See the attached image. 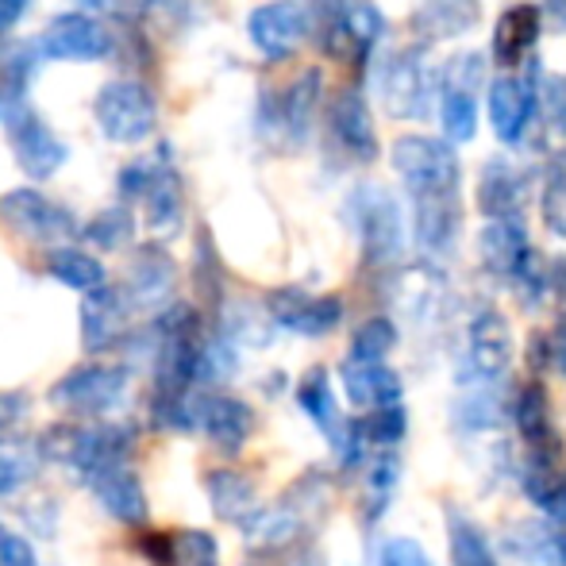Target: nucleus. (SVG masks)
I'll use <instances>...</instances> for the list:
<instances>
[{"label": "nucleus", "instance_id": "obj_1", "mask_svg": "<svg viewBox=\"0 0 566 566\" xmlns=\"http://www.w3.org/2000/svg\"><path fill=\"white\" fill-rule=\"evenodd\" d=\"M412 201V239L424 254H451L462 235V166L448 139L401 135L389 150Z\"/></svg>", "mask_w": 566, "mask_h": 566}, {"label": "nucleus", "instance_id": "obj_2", "mask_svg": "<svg viewBox=\"0 0 566 566\" xmlns=\"http://www.w3.org/2000/svg\"><path fill=\"white\" fill-rule=\"evenodd\" d=\"M132 448L135 432L127 424H54L39 440L46 462L74 470L85 485H93L108 470L127 467Z\"/></svg>", "mask_w": 566, "mask_h": 566}, {"label": "nucleus", "instance_id": "obj_3", "mask_svg": "<svg viewBox=\"0 0 566 566\" xmlns=\"http://www.w3.org/2000/svg\"><path fill=\"white\" fill-rule=\"evenodd\" d=\"M350 224L358 231V243H363V262L366 266H394L405 254V212L397 205V197L381 186H363L350 193Z\"/></svg>", "mask_w": 566, "mask_h": 566}, {"label": "nucleus", "instance_id": "obj_4", "mask_svg": "<svg viewBox=\"0 0 566 566\" xmlns=\"http://www.w3.org/2000/svg\"><path fill=\"white\" fill-rule=\"evenodd\" d=\"M381 108L394 119H428L432 105L440 101V70L424 59V46L386 54L378 70Z\"/></svg>", "mask_w": 566, "mask_h": 566}, {"label": "nucleus", "instance_id": "obj_5", "mask_svg": "<svg viewBox=\"0 0 566 566\" xmlns=\"http://www.w3.org/2000/svg\"><path fill=\"white\" fill-rule=\"evenodd\" d=\"M93 119H97L101 135H105L108 143L135 147V143H147L150 132H155L158 105L143 82H135V77H116V82L101 85L97 101H93Z\"/></svg>", "mask_w": 566, "mask_h": 566}, {"label": "nucleus", "instance_id": "obj_6", "mask_svg": "<svg viewBox=\"0 0 566 566\" xmlns=\"http://www.w3.org/2000/svg\"><path fill=\"white\" fill-rule=\"evenodd\" d=\"M485 85L482 51H459L440 70V124L448 143H470L478 135V90Z\"/></svg>", "mask_w": 566, "mask_h": 566}, {"label": "nucleus", "instance_id": "obj_7", "mask_svg": "<svg viewBox=\"0 0 566 566\" xmlns=\"http://www.w3.org/2000/svg\"><path fill=\"white\" fill-rule=\"evenodd\" d=\"M127 397V370L108 363L74 366L62 381L51 386V405L74 412V417H105L124 405Z\"/></svg>", "mask_w": 566, "mask_h": 566}, {"label": "nucleus", "instance_id": "obj_8", "mask_svg": "<svg viewBox=\"0 0 566 566\" xmlns=\"http://www.w3.org/2000/svg\"><path fill=\"white\" fill-rule=\"evenodd\" d=\"M0 220H4L15 235L31 239V243H51V247L66 243V239H74L77 231H82L77 217L66 205L51 201V197H43L39 189H8V193L0 197Z\"/></svg>", "mask_w": 566, "mask_h": 566}, {"label": "nucleus", "instance_id": "obj_9", "mask_svg": "<svg viewBox=\"0 0 566 566\" xmlns=\"http://www.w3.org/2000/svg\"><path fill=\"white\" fill-rule=\"evenodd\" d=\"M386 35V15L374 0H336L324 23V51L343 62H370L374 46Z\"/></svg>", "mask_w": 566, "mask_h": 566}, {"label": "nucleus", "instance_id": "obj_10", "mask_svg": "<svg viewBox=\"0 0 566 566\" xmlns=\"http://www.w3.org/2000/svg\"><path fill=\"white\" fill-rule=\"evenodd\" d=\"M308 31H313V12L301 0H270L247 15V35H251L254 51L270 62L293 59Z\"/></svg>", "mask_w": 566, "mask_h": 566}, {"label": "nucleus", "instance_id": "obj_11", "mask_svg": "<svg viewBox=\"0 0 566 566\" xmlns=\"http://www.w3.org/2000/svg\"><path fill=\"white\" fill-rule=\"evenodd\" d=\"M266 313L277 328L293 332V336L321 339L343 324V301L332 293H308L301 285H285L266 297Z\"/></svg>", "mask_w": 566, "mask_h": 566}, {"label": "nucleus", "instance_id": "obj_12", "mask_svg": "<svg viewBox=\"0 0 566 566\" xmlns=\"http://www.w3.org/2000/svg\"><path fill=\"white\" fill-rule=\"evenodd\" d=\"M516 355V339L509 321L497 308H482L467 324V374H474L478 386H493L509 374Z\"/></svg>", "mask_w": 566, "mask_h": 566}, {"label": "nucleus", "instance_id": "obj_13", "mask_svg": "<svg viewBox=\"0 0 566 566\" xmlns=\"http://www.w3.org/2000/svg\"><path fill=\"white\" fill-rule=\"evenodd\" d=\"M39 51L59 62H105L113 54V35L97 15L85 12H62L46 23Z\"/></svg>", "mask_w": 566, "mask_h": 566}, {"label": "nucleus", "instance_id": "obj_14", "mask_svg": "<svg viewBox=\"0 0 566 566\" xmlns=\"http://www.w3.org/2000/svg\"><path fill=\"white\" fill-rule=\"evenodd\" d=\"M485 105H490V124L497 139L505 147H516L528 135L532 116H536V70L497 74L490 82V93H485Z\"/></svg>", "mask_w": 566, "mask_h": 566}, {"label": "nucleus", "instance_id": "obj_15", "mask_svg": "<svg viewBox=\"0 0 566 566\" xmlns=\"http://www.w3.org/2000/svg\"><path fill=\"white\" fill-rule=\"evenodd\" d=\"M193 428L217 451H243L254 432V409L231 394H197L193 397Z\"/></svg>", "mask_w": 566, "mask_h": 566}, {"label": "nucleus", "instance_id": "obj_16", "mask_svg": "<svg viewBox=\"0 0 566 566\" xmlns=\"http://www.w3.org/2000/svg\"><path fill=\"white\" fill-rule=\"evenodd\" d=\"M12 155H15V166H20L28 178L35 181H46L54 178V174L66 166L70 150L66 143L59 139V135L51 132V124H46L39 113H31V108H20V113H12Z\"/></svg>", "mask_w": 566, "mask_h": 566}, {"label": "nucleus", "instance_id": "obj_17", "mask_svg": "<svg viewBox=\"0 0 566 566\" xmlns=\"http://www.w3.org/2000/svg\"><path fill=\"white\" fill-rule=\"evenodd\" d=\"M143 205V220H147V231L155 239H174L181 231V220H186V197H181V178L170 166V155L150 158V174L147 186L139 193Z\"/></svg>", "mask_w": 566, "mask_h": 566}, {"label": "nucleus", "instance_id": "obj_18", "mask_svg": "<svg viewBox=\"0 0 566 566\" xmlns=\"http://www.w3.org/2000/svg\"><path fill=\"white\" fill-rule=\"evenodd\" d=\"M532 254H536V247H532L521 220H490L478 231V262L497 282L513 285L521 277V270L532 262Z\"/></svg>", "mask_w": 566, "mask_h": 566}, {"label": "nucleus", "instance_id": "obj_19", "mask_svg": "<svg viewBox=\"0 0 566 566\" xmlns=\"http://www.w3.org/2000/svg\"><path fill=\"white\" fill-rule=\"evenodd\" d=\"M474 201L485 220H521L528 205V174L516 170L509 158H490L478 174Z\"/></svg>", "mask_w": 566, "mask_h": 566}, {"label": "nucleus", "instance_id": "obj_20", "mask_svg": "<svg viewBox=\"0 0 566 566\" xmlns=\"http://www.w3.org/2000/svg\"><path fill=\"white\" fill-rule=\"evenodd\" d=\"M539 35H544V12H539V4H532V0L509 4L501 12L497 28H493V46H490L493 62L501 70L524 66L532 59V51H536Z\"/></svg>", "mask_w": 566, "mask_h": 566}, {"label": "nucleus", "instance_id": "obj_21", "mask_svg": "<svg viewBox=\"0 0 566 566\" xmlns=\"http://www.w3.org/2000/svg\"><path fill=\"white\" fill-rule=\"evenodd\" d=\"M174 285H178V270H174V259L163 251V247H143L132 259V270H127L124 293L132 301V308H170L174 301Z\"/></svg>", "mask_w": 566, "mask_h": 566}, {"label": "nucleus", "instance_id": "obj_22", "mask_svg": "<svg viewBox=\"0 0 566 566\" xmlns=\"http://www.w3.org/2000/svg\"><path fill=\"white\" fill-rule=\"evenodd\" d=\"M328 127L347 158H355V163H374L378 158V127H374V113L358 90H343L332 101Z\"/></svg>", "mask_w": 566, "mask_h": 566}, {"label": "nucleus", "instance_id": "obj_23", "mask_svg": "<svg viewBox=\"0 0 566 566\" xmlns=\"http://www.w3.org/2000/svg\"><path fill=\"white\" fill-rule=\"evenodd\" d=\"M127 316H132V301H127L124 285H105L97 293H85L82 301V343L85 350L101 355L113 350L127 332Z\"/></svg>", "mask_w": 566, "mask_h": 566}, {"label": "nucleus", "instance_id": "obj_24", "mask_svg": "<svg viewBox=\"0 0 566 566\" xmlns=\"http://www.w3.org/2000/svg\"><path fill=\"white\" fill-rule=\"evenodd\" d=\"M324 97V74L316 66L301 70L290 85L282 90L274 105V124L282 127V135L290 143H305L308 139V127H313V116L321 108Z\"/></svg>", "mask_w": 566, "mask_h": 566}, {"label": "nucleus", "instance_id": "obj_25", "mask_svg": "<svg viewBox=\"0 0 566 566\" xmlns=\"http://www.w3.org/2000/svg\"><path fill=\"white\" fill-rule=\"evenodd\" d=\"M516 432L528 443V454H563L559 424H555L552 397H547L544 381H528L516 397Z\"/></svg>", "mask_w": 566, "mask_h": 566}, {"label": "nucleus", "instance_id": "obj_26", "mask_svg": "<svg viewBox=\"0 0 566 566\" xmlns=\"http://www.w3.org/2000/svg\"><path fill=\"white\" fill-rule=\"evenodd\" d=\"M343 394L355 409L363 412H378L389 405H401V378L397 370H389L386 363H343Z\"/></svg>", "mask_w": 566, "mask_h": 566}, {"label": "nucleus", "instance_id": "obj_27", "mask_svg": "<svg viewBox=\"0 0 566 566\" xmlns=\"http://www.w3.org/2000/svg\"><path fill=\"white\" fill-rule=\"evenodd\" d=\"M524 497L539 509L544 516H552L559 528H566V467L563 454H528L521 470Z\"/></svg>", "mask_w": 566, "mask_h": 566}, {"label": "nucleus", "instance_id": "obj_28", "mask_svg": "<svg viewBox=\"0 0 566 566\" xmlns=\"http://www.w3.org/2000/svg\"><path fill=\"white\" fill-rule=\"evenodd\" d=\"M482 23V0H420L412 12V31L424 43H448Z\"/></svg>", "mask_w": 566, "mask_h": 566}, {"label": "nucleus", "instance_id": "obj_29", "mask_svg": "<svg viewBox=\"0 0 566 566\" xmlns=\"http://www.w3.org/2000/svg\"><path fill=\"white\" fill-rule=\"evenodd\" d=\"M301 528H305V505L282 497L277 505L259 509L243 524V536L251 552H282V547H290L301 536Z\"/></svg>", "mask_w": 566, "mask_h": 566}, {"label": "nucleus", "instance_id": "obj_30", "mask_svg": "<svg viewBox=\"0 0 566 566\" xmlns=\"http://www.w3.org/2000/svg\"><path fill=\"white\" fill-rule=\"evenodd\" d=\"M90 490L97 493L101 509H105V513L113 516V521L132 524V528L147 524V516H150L147 490H143V482L132 474V467L108 470V474H101L97 482L90 485Z\"/></svg>", "mask_w": 566, "mask_h": 566}, {"label": "nucleus", "instance_id": "obj_31", "mask_svg": "<svg viewBox=\"0 0 566 566\" xmlns=\"http://www.w3.org/2000/svg\"><path fill=\"white\" fill-rule=\"evenodd\" d=\"M297 405L305 409V417L313 420V424L321 428L324 436H328L332 448H339L343 436H347V424H350V420L343 417L336 394H332L328 370H321V366H316V370H308L305 378H301V386H297Z\"/></svg>", "mask_w": 566, "mask_h": 566}, {"label": "nucleus", "instance_id": "obj_32", "mask_svg": "<svg viewBox=\"0 0 566 566\" xmlns=\"http://www.w3.org/2000/svg\"><path fill=\"white\" fill-rule=\"evenodd\" d=\"M205 490H209L212 513H217L220 521L247 524L259 513V490H254V482L243 470H212V474L205 478Z\"/></svg>", "mask_w": 566, "mask_h": 566}, {"label": "nucleus", "instance_id": "obj_33", "mask_svg": "<svg viewBox=\"0 0 566 566\" xmlns=\"http://www.w3.org/2000/svg\"><path fill=\"white\" fill-rule=\"evenodd\" d=\"M46 270H51V277H59L62 285H70L77 293H97L108 285L105 262L97 254L82 251V247H54L51 259H46Z\"/></svg>", "mask_w": 566, "mask_h": 566}, {"label": "nucleus", "instance_id": "obj_34", "mask_svg": "<svg viewBox=\"0 0 566 566\" xmlns=\"http://www.w3.org/2000/svg\"><path fill=\"white\" fill-rule=\"evenodd\" d=\"M43 462L46 459H43V451H39V443L0 436V497H12V493L28 490Z\"/></svg>", "mask_w": 566, "mask_h": 566}, {"label": "nucleus", "instance_id": "obj_35", "mask_svg": "<svg viewBox=\"0 0 566 566\" xmlns=\"http://www.w3.org/2000/svg\"><path fill=\"white\" fill-rule=\"evenodd\" d=\"M448 547H451V566H501L490 536L467 513H459V509H448Z\"/></svg>", "mask_w": 566, "mask_h": 566}, {"label": "nucleus", "instance_id": "obj_36", "mask_svg": "<svg viewBox=\"0 0 566 566\" xmlns=\"http://www.w3.org/2000/svg\"><path fill=\"white\" fill-rule=\"evenodd\" d=\"M397 482H401V454L397 451H378L366 462V493H363V516L366 524H374L389 509Z\"/></svg>", "mask_w": 566, "mask_h": 566}, {"label": "nucleus", "instance_id": "obj_37", "mask_svg": "<svg viewBox=\"0 0 566 566\" xmlns=\"http://www.w3.org/2000/svg\"><path fill=\"white\" fill-rule=\"evenodd\" d=\"M82 235H85V243H93L97 251H119V247H127L135 239L132 209H127V205H108V209H101L97 217L82 228Z\"/></svg>", "mask_w": 566, "mask_h": 566}, {"label": "nucleus", "instance_id": "obj_38", "mask_svg": "<svg viewBox=\"0 0 566 566\" xmlns=\"http://www.w3.org/2000/svg\"><path fill=\"white\" fill-rule=\"evenodd\" d=\"M394 347H397V324L389 316H370L350 336L347 358L350 363H386Z\"/></svg>", "mask_w": 566, "mask_h": 566}, {"label": "nucleus", "instance_id": "obj_39", "mask_svg": "<svg viewBox=\"0 0 566 566\" xmlns=\"http://www.w3.org/2000/svg\"><path fill=\"white\" fill-rule=\"evenodd\" d=\"M539 209H544L547 231H555V235H566V150L552 163V170H547Z\"/></svg>", "mask_w": 566, "mask_h": 566}, {"label": "nucleus", "instance_id": "obj_40", "mask_svg": "<svg viewBox=\"0 0 566 566\" xmlns=\"http://www.w3.org/2000/svg\"><path fill=\"white\" fill-rule=\"evenodd\" d=\"M217 563H220V547L209 532L186 528L174 536V566H217Z\"/></svg>", "mask_w": 566, "mask_h": 566}, {"label": "nucleus", "instance_id": "obj_41", "mask_svg": "<svg viewBox=\"0 0 566 566\" xmlns=\"http://www.w3.org/2000/svg\"><path fill=\"white\" fill-rule=\"evenodd\" d=\"M0 566H39L31 539L8 524H0Z\"/></svg>", "mask_w": 566, "mask_h": 566}, {"label": "nucleus", "instance_id": "obj_42", "mask_svg": "<svg viewBox=\"0 0 566 566\" xmlns=\"http://www.w3.org/2000/svg\"><path fill=\"white\" fill-rule=\"evenodd\" d=\"M378 566H432V559H428V552L417 544V539L401 536V539H389V544L381 547Z\"/></svg>", "mask_w": 566, "mask_h": 566}, {"label": "nucleus", "instance_id": "obj_43", "mask_svg": "<svg viewBox=\"0 0 566 566\" xmlns=\"http://www.w3.org/2000/svg\"><path fill=\"white\" fill-rule=\"evenodd\" d=\"M28 417V397L23 394H0V436L12 432Z\"/></svg>", "mask_w": 566, "mask_h": 566}, {"label": "nucleus", "instance_id": "obj_44", "mask_svg": "<svg viewBox=\"0 0 566 566\" xmlns=\"http://www.w3.org/2000/svg\"><path fill=\"white\" fill-rule=\"evenodd\" d=\"M158 4H166V0H105L108 12L124 15V20H147Z\"/></svg>", "mask_w": 566, "mask_h": 566}, {"label": "nucleus", "instance_id": "obj_45", "mask_svg": "<svg viewBox=\"0 0 566 566\" xmlns=\"http://www.w3.org/2000/svg\"><path fill=\"white\" fill-rule=\"evenodd\" d=\"M547 339H552V370L566 378V316L555 324V332H547Z\"/></svg>", "mask_w": 566, "mask_h": 566}, {"label": "nucleus", "instance_id": "obj_46", "mask_svg": "<svg viewBox=\"0 0 566 566\" xmlns=\"http://www.w3.org/2000/svg\"><path fill=\"white\" fill-rule=\"evenodd\" d=\"M31 0H0V31H8L23 12H28Z\"/></svg>", "mask_w": 566, "mask_h": 566}, {"label": "nucleus", "instance_id": "obj_47", "mask_svg": "<svg viewBox=\"0 0 566 566\" xmlns=\"http://www.w3.org/2000/svg\"><path fill=\"white\" fill-rule=\"evenodd\" d=\"M539 12H544V23L566 31V0H544V4H539Z\"/></svg>", "mask_w": 566, "mask_h": 566}, {"label": "nucleus", "instance_id": "obj_48", "mask_svg": "<svg viewBox=\"0 0 566 566\" xmlns=\"http://www.w3.org/2000/svg\"><path fill=\"white\" fill-rule=\"evenodd\" d=\"M552 290L566 301V259H559V262L552 266Z\"/></svg>", "mask_w": 566, "mask_h": 566}, {"label": "nucleus", "instance_id": "obj_49", "mask_svg": "<svg viewBox=\"0 0 566 566\" xmlns=\"http://www.w3.org/2000/svg\"><path fill=\"white\" fill-rule=\"evenodd\" d=\"M90 4H105V0H90Z\"/></svg>", "mask_w": 566, "mask_h": 566}]
</instances>
